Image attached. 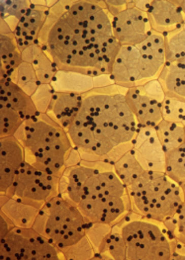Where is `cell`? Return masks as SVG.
Segmentation results:
<instances>
[{
  "label": "cell",
  "mask_w": 185,
  "mask_h": 260,
  "mask_svg": "<svg viewBox=\"0 0 185 260\" xmlns=\"http://www.w3.org/2000/svg\"><path fill=\"white\" fill-rule=\"evenodd\" d=\"M55 22L43 28L40 46L58 71L91 77L111 75L120 51L108 10L95 1H56Z\"/></svg>",
  "instance_id": "obj_1"
},
{
  "label": "cell",
  "mask_w": 185,
  "mask_h": 260,
  "mask_svg": "<svg viewBox=\"0 0 185 260\" xmlns=\"http://www.w3.org/2000/svg\"><path fill=\"white\" fill-rule=\"evenodd\" d=\"M119 85L83 94L80 109L68 129L82 160L100 161L113 149L132 143L141 126Z\"/></svg>",
  "instance_id": "obj_2"
},
{
  "label": "cell",
  "mask_w": 185,
  "mask_h": 260,
  "mask_svg": "<svg viewBox=\"0 0 185 260\" xmlns=\"http://www.w3.org/2000/svg\"><path fill=\"white\" fill-rule=\"evenodd\" d=\"M14 137L23 145L25 160L53 175L61 177L73 149L68 131L47 113L26 120Z\"/></svg>",
  "instance_id": "obj_3"
},
{
  "label": "cell",
  "mask_w": 185,
  "mask_h": 260,
  "mask_svg": "<svg viewBox=\"0 0 185 260\" xmlns=\"http://www.w3.org/2000/svg\"><path fill=\"white\" fill-rule=\"evenodd\" d=\"M166 62L165 35L153 31L143 43L120 48L112 79L116 85L129 89L159 77Z\"/></svg>",
  "instance_id": "obj_4"
},
{
  "label": "cell",
  "mask_w": 185,
  "mask_h": 260,
  "mask_svg": "<svg viewBox=\"0 0 185 260\" xmlns=\"http://www.w3.org/2000/svg\"><path fill=\"white\" fill-rule=\"evenodd\" d=\"M128 194L133 212L161 223L174 216L184 202L181 186L166 172L146 170L128 187Z\"/></svg>",
  "instance_id": "obj_5"
},
{
  "label": "cell",
  "mask_w": 185,
  "mask_h": 260,
  "mask_svg": "<svg viewBox=\"0 0 185 260\" xmlns=\"http://www.w3.org/2000/svg\"><path fill=\"white\" fill-rule=\"evenodd\" d=\"M117 224L126 243V260L171 259L175 237L164 223L129 212Z\"/></svg>",
  "instance_id": "obj_6"
},
{
  "label": "cell",
  "mask_w": 185,
  "mask_h": 260,
  "mask_svg": "<svg viewBox=\"0 0 185 260\" xmlns=\"http://www.w3.org/2000/svg\"><path fill=\"white\" fill-rule=\"evenodd\" d=\"M89 223L77 205L58 194L42 206L33 229L60 251L85 237Z\"/></svg>",
  "instance_id": "obj_7"
},
{
  "label": "cell",
  "mask_w": 185,
  "mask_h": 260,
  "mask_svg": "<svg viewBox=\"0 0 185 260\" xmlns=\"http://www.w3.org/2000/svg\"><path fill=\"white\" fill-rule=\"evenodd\" d=\"M56 246L33 228L14 226L0 239V259L58 260Z\"/></svg>",
  "instance_id": "obj_8"
},
{
  "label": "cell",
  "mask_w": 185,
  "mask_h": 260,
  "mask_svg": "<svg viewBox=\"0 0 185 260\" xmlns=\"http://www.w3.org/2000/svg\"><path fill=\"white\" fill-rule=\"evenodd\" d=\"M60 178L25 160L5 195L17 197L41 209L45 202L59 194Z\"/></svg>",
  "instance_id": "obj_9"
},
{
  "label": "cell",
  "mask_w": 185,
  "mask_h": 260,
  "mask_svg": "<svg viewBox=\"0 0 185 260\" xmlns=\"http://www.w3.org/2000/svg\"><path fill=\"white\" fill-rule=\"evenodd\" d=\"M166 98L161 81L156 78L126 92V100L141 127H157L163 120L162 105Z\"/></svg>",
  "instance_id": "obj_10"
},
{
  "label": "cell",
  "mask_w": 185,
  "mask_h": 260,
  "mask_svg": "<svg viewBox=\"0 0 185 260\" xmlns=\"http://www.w3.org/2000/svg\"><path fill=\"white\" fill-rule=\"evenodd\" d=\"M111 17L113 34L121 47L139 45L153 32L147 12L136 7L134 1Z\"/></svg>",
  "instance_id": "obj_11"
},
{
  "label": "cell",
  "mask_w": 185,
  "mask_h": 260,
  "mask_svg": "<svg viewBox=\"0 0 185 260\" xmlns=\"http://www.w3.org/2000/svg\"><path fill=\"white\" fill-rule=\"evenodd\" d=\"M77 206L83 216L91 223L113 224L132 211L129 195L125 197L102 196L83 199Z\"/></svg>",
  "instance_id": "obj_12"
},
{
  "label": "cell",
  "mask_w": 185,
  "mask_h": 260,
  "mask_svg": "<svg viewBox=\"0 0 185 260\" xmlns=\"http://www.w3.org/2000/svg\"><path fill=\"white\" fill-rule=\"evenodd\" d=\"M132 149L147 171H166V150L155 127H141L132 141Z\"/></svg>",
  "instance_id": "obj_13"
},
{
  "label": "cell",
  "mask_w": 185,
  "mask_h": 260,
  "mask_svg": "<svg viewBox=\"0 0 185 260\" xmlns=\"http://www.w3.org/2000/svg\"><path fill=\"white\" fill-rule=\"evenodd\" d=\"M51 6L42 2L31 1V6L19 20L13 35L22 52L26 48L40 44V35L48 18Z\"/></svg>",
  "instance_id": "obj_14"
},
{
  "label": "cell",
  "mask_w": 185,
  "mask_h": 260,
  "mask_svg": "<svg viewBox=\"0 0 185 260\" xmlns=\"http://www.w3.org/2000/svg\"><path fill=\"white\" fill-rule=\"evenodd\" d=\"M25 161V149L14 136L0 138V194L12 186L19 168Z\"/></svg>",
  "instance_id": "obj_15"
},
{
  "label": "cell",
  "mask_w": 185,
  "mask_h": 260,
  "mask_svg": "<svg viewBox=\"0 0 185 260\" xmlns=\"http://www.w3.org/2000/svg\"><path fill=\"white\" fill-rule=\"evenodd\" d=\"M147 14L152 31L164 35L181 28L185 24V14L177 1H150Z\"/></svg>",
  "instance_id": "obj_16"
},
{
  "label": "cell",
  "mask_w": 185,
  "mask_h": 260,
  "mask_svg": "<svg viewBox=\"0 0 185 260\" xmlns=\"http://www.w3.org/2000/svg\"><path fill=\"white\" fill-rule=\"evenodd\" d=\"M0 106L17 112L24 121L39 114L32 97L6 75H1L0 78Z\"/></svg>",
  "instance_id": "obj_17"
},
{
  "label": "cell",
  "mask_w": 185,
  "mask_h": 260,
  "mask_svg": "<svg viewBox=\"0 0 185 260\" xmlns=\"http://www.w3.org/2000/svg\"><path fill=\"white\" fill-rule=\"evenodd\" d=\"M40 208L17 197L0 194V212L14 226L33 228Z\"/></svg>",
  "instance_id": "obj_18"
},
{
  "label": "cell",
  "mask_w": 185,
  "mask_h": 260,
  "mask_svg": "<svg viewBox=\"0 0 185 260\" xmlns=\"http://www.w3.org/2000/svg\"><path fill=\"white\" fill-rule=\"evenodd\" d=\"M82 100L83 94L56 92L47 114L68 130L80 109Z\"/></svg>",
  "instance_id": "obj_19"
},
{
  "label": "cell",
  "mask_w": 185,
  "mask_h": 260,
  "mask_svg": "<svg viewBox=\"0 0 185 260\" xmlns=\"http://www.w3.org/2000/svg\"><path fill=\"white\" fill-rule=\"evenodd\" d=\"M21 53L23 61L30 63L34 68L40 83L51 84L58 70L54 60L43 50L40 44L30 46Z\"/></svg>",
  "instance_id": "obj_20"
},
{
  "label": "cell",
  "mask_w": 185,
  "mask_h": 260,
  "mask_svg": "<svg viewBox=\"0 0 185 260\" xmlns=\"http://www.w3.org/2000/svg\"><path fill=\"white\" fill-rule=\"evenodd\" d=\"M158 79L166 95L185 101V58L166 62Z\"/></svg>",
  "instance_id": "obj_21"
},
{
  "label": "cell",
  "mask_w": 185,
  "mask_h": 260,
  "mask_svg": "<svg viewBox=\"0 0 185 260\" xmlns=\"http://www.w3.org/2000/svg\"><path fill=\"white\" fill-rule=\"evenodd\" d=\"M51 85L56 92L60 93L85 94L95 88L91 76L67 71H57Z\"/></svg>",
  "instance_id": "obj_22"
},
{
  "label": "cell",
  "mask_w": 185,
  "mask_h": 260,
  "mask_svg": "<svg viewBox=\"0 0 185 260\" xmlns=\"http://www.w3.org/2000/svg\"><path fill=\"white\" fill-rule=\"evenodd\" d=\"M0 57L1 75L14 79L16 70L23 62V59L13 33L0 34Z\"/></svg>",
  "instance_id": "obj_23"
},
{
  "label": "cell",
  "mask_w": 185,
  "mask_h": 260,
  "mask_svg": "<svg viewBox=\"0 0 185 260\" xmlns=\"http://www.w3.org/2000/svg\"><path fill=\"white\" fill-rule=\"evenodd\" d=\"M113 170L127 188L134 184L146 171L132 148L114 164Z\"/></svg>",
  "instance_id": "obj_24"
},
{
  "label": "cell",
  "mask_w": 185,
  "mask_h": 260,
  "mask_svg": "<svg viewBox=\"0 0 185 260\" xmlns=\"http://www.w3.org/2000/svg\"><path fill=\"white\" fill-rule=\"evenodd\" d=\"M156 129L166 152L178 149L184 144V125L163 120Z\"/></svg>",
  "instance_id": "obj_25"
},
{
  "label": "cell",
  "mask_w": 185,
  "mask_h": 260,
  "mask_svg": "<svg viewBox=\"0 0 185 260\" xmlns=\"http://www.w3.org/2000/svg\"><path fill=\"white\" fill-rule=\"evenodd\" d=\"M104 259L126 260V243L119 225H113L111 233L105 238L98 252Z\"/></svg>",
  "instance_id": "obj_26"
},
{
  "label": "cell",
  "mask_w": 185,
  "mask_h": 260,
  "mask_svg": "<svg viewBox=\"0 0 185 260\" xmlns=\"http://www.w3.org/2000/svg\"><path fill=\"white\" fill-rule=\"evenodd\" d=\"M31 6V1L27 0H1L0 15L14 31L19 20L22 18Z\"/></svg>",
  "instance_id": "obj_27"
},
{
  "label": "cell",
  "mask_w": 185,
  "mask_h": 260,
  "mask_svg": "<svg viewBox=\"0 0 185 260\" xmlns=\"http://www.w3.org/2000/svg\"><path fill=\"white\" fill-rule=\"evenodd\" d=\"M166 174L178 183L185 182V148L172 149L166 154Z\"/></svg>",
  "instance_id": "obj_28"
},
{
  "label": "cell",
  "mask_w": 185,
  "mask_h": 260,
  "mask_svg": "<svg viewBox=\"0 0 185 260\" xmlns=\"http://www.w3.org/2000/svg\"><path fill=\"white\" fill-rule=\"evenodd\" d=\"M167 62L185 58V24L179 29L165 35Z\"/></svg>",
  "instance_id": "obj_29"
},
{
  "label": "cell",
  "mask_w": 185,
  "mask_h": 260,
  "mask_svg": "<svg viewBox=\"0 0 185 260\" xmlns=\"http://www.w3.org/2000/svg\"><path fill=\"white\" fill-rule=\"evenodd\" d=\"M13 80L29 96H32L36 92L38 87L41 85L34 68L30 63L24 61L16 70Z\"/></svg>",
  "instance_id": "obj_30"
},
{
  "label": "cell",
  "mask_w": 185,
  "mask_h": 260,
  "mask_svg": "<svg viewBox=\"0 0 185 260\" xmlns=\"http://www.w3.org/2000/svg\"><path fill=\"white\" fill-rule=\"evenodd\" d=\"M60 252L64 258L68 260L93 259L95 255V249L87 236L83 237L79 242H75L73 245L65 247Z\"/></svg>",
  "instance_id": "obj_31"
},
{
  "label": "cell",
  "mask_w": 185,
  "mask_h": 260,
  "mask_svg": "<svg viewBox=\"0 0 185 260\" xmlns=\"http://www.w3.org/2000/svg\"><path fill=\"white\" fill-rule=\"evenodd\" d=\"M24 122L17 112L0 106V138L14 136Z\"/></svg>",
  "instance_id": "obj_32"
},
{
  "label": "cell",
  "mask_w": 185,
  "mask_h": 260,
  "mask_svg": "<svg viewBox=\"0 0 185 260\" xmlns=\"http://www.w3.org/2000/svg\"><path fill=\"white\" fill-rule=\"evenodd\" d=\"M162 114L164 120L183 125L185 122V101L166 95L162 105Z\"/></svg>",
  "instance_id": "obj_33"
},
{
  "label": "cell",
  "mask_w": 185,
  "mask_h": 260,
  "mask_svg": "<svg viewBox=\"0 0 185 260\" xmlns=\"http://www.w3.org/2000/svg\"><path fill=\"white\" fill-rule=\"evenodd\" d=\"M163 223L178 241L185 243V202L179 207L174 216L168 218Z\"/></svg>",
  "instance_id": "obj_34"
},
{
  "label": "cell",
  "mask_w": 185,
  "mask_h": 260,
  "mask_svg": "<svg viewBox=\"0 0 185 260\" xmlns=\"http://www.w3.org/2000/svg\"><path fill=\"white\" fill-rule=\"evenodd\" d=\"M56 91L51 84H41L31 97L39 113H48Z\"/></svg>",
  "instance_id": "obj_35"
},
{
  "label": "cell",
  "mask_w": 185,
  "mask_h": 260,
  "mask_svg": "<svg viewBox=\"0 0 185 260\" xmlns=\"http://www.w3.org/2000/svg\"><path fill=\"white\" fill-rule=\"evenodd\" d=\"M113 225L109 223H89L86 230V236L92 243L95 249V253L99 251L103 241L111 233Z\"/></svg>",
  "instance_id": "obj_36"
},
{
  "label": "cell",
  "mask_w": 185,
  "mask_h": 260,
  "mask_svg": "<svg viewBox=\"0 0 185 260\" xmlns=\"http://www.w3.org/2000/svg\"><path fill=\"white\" fill-rule=\"evenodd\" d=\"M131 1H105L106 8L111 16L124 10L130 4Z\"/></svg>",
  "instance_id": "obj_37"
},
{
  "label": "cell",
  "mask_w": 185,
  "mask_h": 260,
  "mask_svg": "<svg viewBox=\"0 0 185 260\" xmlns=\"http://www.w3.org/2000/svg\"><path fill=\"white\" fill-rule=\"evenodd\" d=\"M94 87L95 88H104L114 85V81L112 79L111 75H100L94 77Z\"/></svg>",
  "instance_id": "obj_38"
},
{
  "label": "cell",
  "mask_w": 185,
  "mask_h": 260,
  "mask_svg": "<svg viewBox=\"0 0 185 260\" xmlns=\"http://www.w3.org/2000/svg\"><path fill=\"white\" fill-rule=\"evenodd\" d=\"M14 228L12 223L6 218V216L0 212V239L5 237L11 229Z\"/></svg>",
  "instance_id": "obj_39"
},
{
  "label": "cell",
  "mask_w": 185,
  "mask_h": 260,
  "mask_svg": "<svg viewBox=\"0 0 185 260\" xmlns=\"http://www.w3.org/2000/svg\"><path fill=\"white\" fill-rule=\"evenodd\" d=\"M177 2H178L179 6L181 7V9H182V11H183V13L185 14V0H179Z\"/></svg>",
  "instance_id": "obj_40"
},
{
  "label": "cell",
  "mask_w": 185,
  "mask_h": 260,
  "mask_svg": "<svg viewBox=\"0 0 185 260\" xmlns=\"http://www.w3.org/2000/svg\"><path fill=\"white\" fill-rule=\"evenodd\" d=\"M181 188H182V191H183V196H184V202H185V182L180 184Z\"/></svg>",
  "instance_id": "obj_41"
},
{
  "label": "cell",
  "mask_w": 185,
  "mask_h": 260,
  "mask_svg": "<svg viewBox=\"0 0 185 260\" xmlns=\"http://www.w3.org/2000/svg\"><path fill=\"white\" fill-rule=\"evenodd\" d=\"M182 146H183V147H184V148H185V142H184V144H183V145H182Z\"/></svg>",
  "instance_id": "obj_42"
},
{
  "label": "cell",
  "mask_w": 185,
  "mask_h": 260,
  "mask_svg": "<svg viewBox=\"0 0 185 260\" xmlns=\"http://www.w3.org/2000/svg\"><path fill=\"white\" fill-rule=\"evenodd\" d=\"M183 125H184V126H185V122H184V124H183Z\"/></svg>",
  "instance_id": "obj_43"
}]
</instances>
